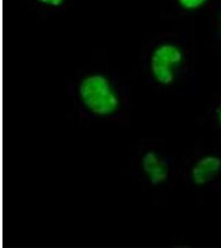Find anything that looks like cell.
<instances>
[{"instance_id": "obj_1", "label": "cell", "mask_w": 221, "mask_h": 248, "mask_svg": "<svg viewBox=\"0 0 221 248\" xmlns=\"http://www.w3.org/2000/svg\"><path fill=\"white\" fill-rule=\"evenodd\" d=\"M79 96L84 107L99 117H108L120 107L119 94L108 77L100 73L85 77L79 85Z\"/></svg>"}, {"instance_id": "obj_2", "label": "cell", "mask_w": 221, "mask_h": 248, "mask_svg": "<svg viewBox=\"0 0 221 248\" xmlns=\"http://www.w3.org/2000/svg\"><path fill=\"white\" fill-rule=\"evenodd\" d=\"M184 60L181 47L172 43L158 46L150 59V71L159 85L168 86L176 79V71Z\"/></svg>"}, {"instance_id": "obj_3", "label": "cell", "mask_w": 221, "mask_h": 248, "mask_svg": "<svg viewBox=\"0 0 221 248\" xmlns=\"http://www.w3.org/2000/svg\"><path fill=\"white\" fill-rule=\"evenodd\" d=\"M142 171L153 186H159L168 179L169 170L164 159L154 151H148L141 160Z\"/></svg>"}, {"instance_id": "obj_4", "label": "cell", "mask_w": 221, "mask_h": 248, "mask_svg": "<svg viewBox=\"0 0 221 248\" xmlns=\"http://www.w3.org/2000/svg\"><path fill=\"white\" fill-rule=\"evenodd\" d=\"M221 170V158L216 155H205L194 165L190 176L197 186H205L212 181Z\"/></svg>"}, {"instance_id": "obj_5", "label": "cell", "mask_w": 221, "mask_h": 248, "mask_svg": "<svg viewBox=\"0 0 221 248\" xmlns=\"http://www.w3.org/2000/svg\"><path fill=\"white\" fill-rule=\"evenodd\" d=\"M179 5L182 9L188 11H195L202 9L204 7L209 0H176Z\"/></svg>"}, {"instance_id": "obj_6", "label": "cell", "mask_w": 221, "mask_h": 248, "mask_svg": "<svg viewBox=\"0 0 221 248\" xmlns=\"http://www.w3.org/2000/svg\"><path fill=\"white\" fill-rule=\"evenodd\" d=\"M65 0H37V2L43 3L44 5L51 6V7H58L64 3Z\"/></svg>"}, {"instance_id": "obj_7", "label": "cell", "mask_w": 221, "mask_h": 248, "mask_svg": "<svg viewBox=\"0 0 221 248\" xmlns=\"http://www.w3.org/2000/svg\"><path fill=\"white\" fill-rule=\"evenodd\" d=\"M219 119H220V122H221V111H220V113H219Z\"/></svg>"}]
</instances>
